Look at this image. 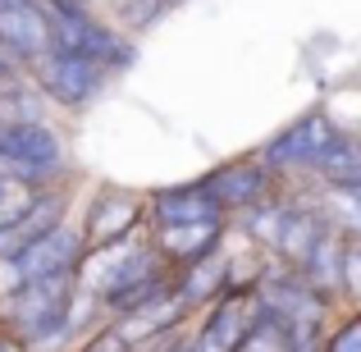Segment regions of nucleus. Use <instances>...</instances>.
Segmentation results:
<instances>
[{"label":"nucleus","instance_id":"1","mask_svg":"<svg viewBox=\"0 0 361 352\" xmlns=\"http://www.w3.org/2000/svg\"><path fill=\"white\" fill-rule=\"evenodd\" d=\"M46 14H51V51L97 60L115 78L137 64V42L119 23H106L87 0H46Z\"/></svg>","mask_w":361,"mask_h":352},{"label":"nucleus","instance_id":"2","mask_svg":"<svg viewBox=\"0 0 361 352\" xmlns=\"http://www.w3.org/2000/svg\"><path fill=\"white\" fill-rule=\"evenodd\" d=\"M0 160H5V178H14L18 188L69 183V151L51 119L0 123Z\"/></svg>","mask_w":361,"mask_h":352},{"label":"nucleus","instance_id":"3","mask_svg":"<svg viewBox=\"0 0 361 352\" xmlns=\"http://www.w3.org/2000/svg\"><path fill=\"white\" fill-rule=\"evenodd\" d=\"M338 133H343V123L329 115L325 106H311L307 115L283 123V128L274 133L256 156H261L283 183H293V178H316V165L325 160V151L334 147Z\"/></svg>","mask_w":361,"mask_h":352},{"label":"nucleus","instance_id":"4","mask_svg":"<svg viewBox=\"0 0 361 352\" xmlns=\"http://www.w3.org/2000/svg\"><path fill=\"white\" fill-rule=\"evenodd\" d=\"M202 178H206V188L215 193V202H220V211L229 215V220H238V215H247V211H261V206L279 202L283 188H288L261 156L224 160V165H215L211 174H202Z\"/></svg>","mask_w":361,"mask_h":352},{"label":"nucleus","instance_id":"5","mask_svg":"<svg viewBox=\"0 0 361 352\" xmlns=\"http://www.w3.org/2000/svg\"><path fill=\"white\" fill-rule=\"evenodd\" d=\"M32 87L46 97V106H60V110H87L101 92L110 87L115 73L101 69L97 60H82V55H69V51H51L32 73Z\"/></svg>","mask_w":361,"mask_h":352},{"label":"nucleus","instance_id":"6","mask_svg":"<svg viewBox=\"0 0 361 352\" xmlns=\"http://www.w3.org/2000/svg\"><path fill=\"white\" fill-rule=\"evenodd\" d=\"M147 224V193H133V188H115V183H101L97 193L87 197L82 206V243L92 247H115L137 238V229Z\"/></svg>","mask_w":361,"mask_h":352},{"label":"nucleus","instance_id":"7","mask_svg":"<svg viewBox=\"0 0 361 352\" xmlns=\"http://www.w3.org/2000/svg\"><path fill=\"white\" fill-rule=\"evenodd\" d=\"M82 252H87V243H82V229H78V224H60V229H51L46 238H32V243H23L18 252H9L5 261H0L5 293L18 289V284L46 279V274L78 270V265H82Z\"/></svg>","mask_w":361,"mask_h":352},{"label":"nucleus","instance_id":"8","mask_svg":"<svg viewBox=\"0 0 361 352\" xmlns=\"http://www.w3.org/2000/svg\"><path fill=\"white\" fill-rule=\"evenodd\" d=\"M0 51L32 73L51 55V14L46 0H0Z\"/></svg>","mask_w":361,"mask_h":352},{"label":"nucleus","instance_id":"9","mask_svg":"<svg viewBox=\"0 0 361 352\" xmlns=\"http://www.w3.org/2000/svg\"><path fill=\"white\" fill-rule=\"evenodd\" d=\"M233 220H197V224H169V229H151V247L169 270H192V265L211 261L224 252Z\"/></svg>","mask_w":361,"mask_h":352},{"label":"nucleus","instance_id":"10","mask_svg":"<svg viewBox=\"0 0 361 352\" xmlns=\"http://www.w3.org/2000/svg\"><path fill=\"white\" fill-rule=\"evenodd\" d=\"M197 220H229L215 202V193L206 188V178L192 183H169L147 193V224L151 229H169V224H197Z\"/></svg>","mask_w":361,"mask_h":352},{"label":"nucleus","instance_id":"11","mask_svg":"<svg viewBox=\"0 0 361 352\" xmlns=\"http://www.w3.org/2000/svg\"><path fill=\"white\" fill-rule=\"evenodd\" d=\"M192 316H197V307L183 298V293H178V284H174V289H169L165 298L147 302L142 311H133V316L115 320V325H123V334H128L137 348H151V344H160V339L178 334V329H183Z\"/></svg>","mask_w":361,"mask_h":352},{"label":"nucleus","instance_id":"12","mask_svg":"<svg viewBox=\"0 0 361 352\" xmlns=\"http://www.w3.org/2000/svg\"><path fill=\"white\" fill-rule=\"evenodd\" d=\"M316 183L320 188H361V133L357 128H343L334 138V147L316 165Z\"/></svg>","mask_w":361,"mask_h":352},{"label":"nucleus","instance_id":"13","mask_svg":"<svg viewBox=\"0 0 361 352\" xmlns=\"http://www.w3.org/2000/svg\"><path fill=\"white\" fill-rule=\"evenodd\" d=\"M288 348H293V329L279 316H270L265 307H256L252 329H247V339L233 352H288Z\"/></svg>","mask_w":361,"mask_h":352},{"label":"nucleus","instance_id":"14","mask_svg":"<svg viewBox=\"0 0 361 352\" xmlns=\"http://www.w3.org/2000/svg\"><path fill=\"white\" fill-rule=\"evenodd\" d=\"M325 215L338 233L361 238V188H325Z\"/></svg>","mask_w":361,"mask_h":352},{"label":"nucleus","instance_id":"15","mask_svg":"<svg viewBox=\"0 0 361 352\" xmlns=\"http://www.w3.org/2000/svg\"><path fill=\"white\" fill-rule=\"evenodd\" d=\"M73 352H142V348L123 334V325H115V320H101L97 329H87V334L73 344Z\"/></svg>","mask_w":361,"mask_h":352},{"label":"nucleus","instance_id":"16","mask_svg":"<svg viewBox=\"0 0 361 352\" xmlns=\"http://www.w3.org/2000/svg\"><path fill=\"white\" fill-rule=\"evenodd\" d=\"M325 352H361V307L338 316L325 334Z\"/></svg>","mask_w":361,"mask_h":352},{"label":"nucleus","instance_id":"17","mask_svg":"<svg viewBox=\"0 0 361 352\" xmlns=\"http://www.w3.org/2000/svg\"><path fill=\"white\" fill-rule=\"evenodd\" d=\"M343 298L361 307V247L353 243V252H348V270H343Z\"/></svg>","mask_w":361,"mask_h":352},{"label":"nucleus","instance_id":"18","mask_svg":"<svg viewBox=\"0 0 361 352\" xmlns=\"http://www.w3.org/2000/svg\"><path fill=\"white\" fill-rule=\"evenodd\" d=\"M0 352H27V348H23V339H18L14 329L5 325V320H0Z\"/></svg>","mask_w":361,"mask_h":352},{"label":"nucleus","instance_id":"19","mask_svg":"<svg viewBox=\"0 0 361 352\" xmlns=\"http://www.w3.org/2000/svg\"><path fill=\"white\" fill-rule=\"evenodd\" d=\"M14 188H18V183H14V178H5V174H0V202H5V197H9V193H14Z\"/></svg>","mask_w":361,"mask_h":352},{"label":"nucleus","instance_id":"20","mask_svg":"<svg viewBox=\"0 0 361 352\" xmlns=\"http://www.w3.org/2000/svg\"><path fill=\"white\" fill-rule=\"evenodd\" d=\"M0 174H5V160H0Z\"/></svg>","mask_w":361,"mask_h":352},{"label":"nucleus","instance_id":"21","mask_svg":"<svg viewBox=\"0 0 361 352\" xmlns=\"http://www.w3.org/2000/svg\"><path fill=\"white\" fill-rule=\"evenodd\" d=\"M357 247H361V238H357Z\"/></svg>","mask_w":361,"mask_h":352},{"label":"nucleus","instance_id":"22","mask_svg":"<svg viewBox=\"0 0 361 352\" xmlns=\"http://www.w3.org/2000/svg\"><path fill=\"white\" fill-rule=\"evenodd\" d=\"M87 5H92V0H87Z\"/></svg>","mask_w":361,"mask_h":352}]
</instances>
